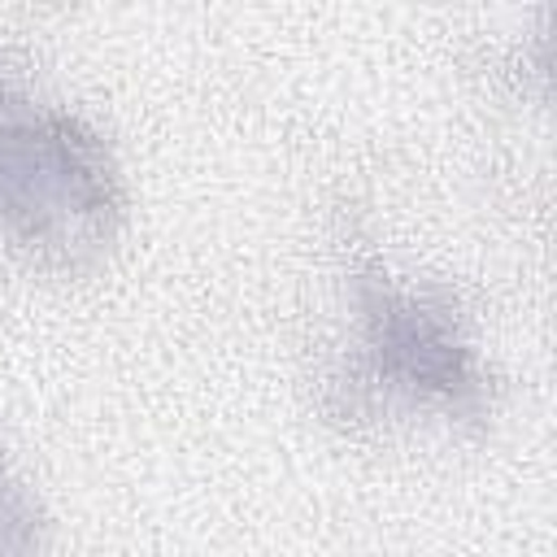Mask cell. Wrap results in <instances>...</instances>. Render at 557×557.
<instances>
[{"mask_svg": "<svg viewBox=\"0 0 557 557\" xmlns=\"http://www.w3.org/2000/svg\"><path fill=\"white\" fill-rule=\"evenodd\" d=\"M352 339L331 374L344 418H431L479 426L492 413V383L448 287L400 278L370 261L352 278Z\"/></svg>", "mask_w": 557, "mask_h": 557, "instance_id": "cell-1", "label": "cell"}, {"mask_svg": "<svg viewBox=\"0 0 557 557\" xmlns=\"http://www.w3.org/2000/svg\"><path fill=\"white\" fill-rule=\"evenodd\" d=\"M122 174L74 113L0 74V248L30 270H91L122 231Z\"/></svg>", "mask_w": 557, "mask_h": 557, "instance_id": "cell-2", "label": "cell"}, {"mask_svg": "<svg viewBox=\"0 0 557 557\" xmlns=\"http://www.w3.org/2000/svg\"><path fill=\"white\" fill-rule=\"evenodd\" d=\"M44 518L39 505L30 500V492L13 479V470L0 457V553H30L39 548Z\"/></svg>", "mask_w": 557, "mask_h": 557, "instance_id": "cell-3", "label": "cell"}]
</instances>
